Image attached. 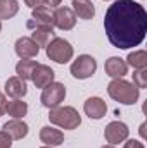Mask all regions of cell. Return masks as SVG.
I'll return each mask as SVG.
<instances>
[{
    "label": "cell",
    "mask_w": 147,
    "mask_h": 148,
    "mask_svg": "<svg viewBox=\"0 0 147 148\" xmlns=\"http://www.w3.org/2000/svg\"><path fill=\"white\" fill-rule=\"evenodd\" d=\"M66 98V86L62 83H50L49 86L43 88L42 91V97H40V102L43 107L47 109H55L59 107Z\"/></svg>",
    "instance_id": "5"
},
{
    "label": "cell",
    "mask_w": 147,
    "mask_h": 148,
    "mask_svg": "<svg viewBox=\"0 0 147 148\" xmlns=\"http://www.w3.org/2000/svg\"><path fill=\"white\" fill-rule=\"evenodd\" d=\"M38 52H40V48L31 38L23 36L16 41V53L21 59H33L38 55Z\"/></svg>",
    "instance_id": "13"
},
{
    "label": "cell",
    "mask_w": 147,
    "mask_h": 148,
    "mask_svg": "<svg viewBox=\"0 0 147 148\" xmlns=\"http://www.w3.org/2000/svg\"><path fill=\"white\" fill-rule=\"evenodd\" d=\"M0 31H2V21H0Z\"/></svg>",
    "instance_id": "32"
},
{
    "label": "cell",
    "mask_w": 147,
    "mask_h": 148,
    "mask_svg": "<svg viewBox=\"0 0 147 148\" xmlns=\"http://www.w3.org/2000/svg\"><path fill=\"white\" fill-rule=\"evenodd\" d=\"M54 77H55L54 71L45 64H37V67L33 69V74H31V81L35 83L37 88H42V90L49 86L50 83H54Z\"/></svg>",
    "instance_id": "10"
},
{
    "label": "cell",
    "mask_w": 147,
    "mask_h": 148,
    "mask_svg": "<svg viewBox=\"0 0 147 148\" xmlns=\"http://www.w3.org/2000/svg\"><path fill=\"white\" fill-rule=\"evenodd\" d=\"M54 38H55L54 26H37V28H33L31 40L38 45V48L40 47H47Z\"/></svg>",
    "instance_id": "17"
},
{
    "label": "cell",
    "mask_w": 147,
    "mask_h": 148,
    "mask_svg": "<svg viewBox=\"0 0 147 148\" xmlns=\"http://www.w3.org/2000/svg\"><path fill=\"white\" fill-rule=\"evenodd\" d=\"M26 93H28V86H26V81H23L21 77L14 76V77H9L5 81V95L7 97H10V98H23Z\"/></svg>",
    "instance_id": "14"
},
{
    "label": "cell",
    "mask_w": 147,
    "mask_h": 148,
    "mask_svg": "<svg viewBox=\"0 0 147 148\" xmlns=\"http://www.w3.org/2000/svg\"><path fill=\"white\" fill-rule=\"evenodd\" d=\"M37 60H31V59H21L16 66V74L17 77H21L23 81H28L31 79V74H33V69L37 67Z\"/></svg>",
    "instance_id": "20"
},
{
    "label": "cell",
    "mask_w": 147,
    "mask_h": 148,
    "mask_svg": "<svg viewBox=\"0 0 147 148\" xmlns=\"http://www.w3.org/2000/svg\"><path fill=\"white\" fill-rule=\"evenodd\" d=\"M104 71L112 79H119L128 73V64L121 57H109L104 64Z\"/></svg>",
    "instance_id": "12"
},
{
    "label": "cell",
    "mask_w": 147,
    "mask_h": 148,
    "mask_svg": "<svg viewBox=\"0 0 147 148\" xmlns=\"http://www.w3.org/2000/svg\"><path fill=\"white\" fill-rule=\"evenodd\" d=\"M24 3L28 7L35 9V7H40V5H47V0H24Z\"/></svg>",
    "instance_id": "25"
},
{
    "label": "cell",
    "mask_w": 147,
    "mask_h": 148,
    "mask_svg": "<svg viewBox=\"0 0 147 148\" xmlns=\"http://www.w3.org/2000/svg\"><path fill=\"white\" fill-rule=\"evenodd\" d=\"M102 148H114V145H106V147H102Z\"/></svg>",
    "instance_id": "30"
},
{
    "label": "cell",
    "mask_w": 147,
    "mask_h": 148,
    "mask_svg": "<svg viewBox=\"0 0 147 148\" xmlns=\"http://www.w3.org/2000/svg\"><path fill=\"white\" fill-rule=\"evenodd\" d=\"M45 50H47V57H49L50 60L57 62V64H66V62H69V60L73 59V53H74L71 43H69L68 40H64V38H57V36L45 47Z\"/></svg>",
    "instance_id": "4"
},
{
    "label": "cell",
    "mask_w": 147,
    "mask_h": 148,
    "mask_svg": "<svg viewBox=\"0 0 147 148\" xmlns=\"http://www.w3.org/2000/svg\"><path fill=\"white\" fill-rule=\"evenodd\" d=\"M5 103H7V100H5V97H3V93L0 91V117L5 114Z\"/></svg>",
    "instance_id": "27"
},
{
    "label": "cell",
    "mask_w": 147,
    "mask_h": 148,
    "mask_svg": "<svg viewBox=\"0 0 147 148\" xmlns=\"http://www.w3.org/2000/svg\"><path fill=\"white\" fill-rule=\"evenodd\" d=\"M61 2L62 0H47V7H57V5H61Z\"/></svg>",
    "instance_id": "28"
},
{
    "label": "cell",
    "mask_w": 147,
    "mask_h": 148,
    "mask_svg": "<svg viewBox=\"0 0 147 148\" xmlns=\"http://www.w3.org/2000/svg\"><path fill=\"white\" fill-rule=\"evenodd\" d=\"M31 21H28V28H37V26H54V10L47 5L35 7L31 12Z\"/></svg>",
    "instance_id": "9"
},
{
    "label": "cell",
    "mask_w": 147,
    "mask_h": 148,
    "mask_svg": "<svg viewBox=\"0 0 147 148\" xmlns=\"http://www.w3.org/2000/svg\"><path fill=\"white\" fill-rule=\"evenodd\" d=\"M76 24V16H74L71 7H57L54 10V26L62 29V31H69L73 29Z\"/></svg>",
    "instance_id": "8"
},
{
    "label": "cell",
    "mask_w": 147,
    "mask_h": 148,
    "mask_svg": "<svg viewBox=\"0 0 147 148\" xmlns=\"http://www.w3.org/2000/svg\"><path fill=\"white\" fill-rule=\"evenodd\" d=\"M128 133H130V129H128V126L125 122L112 121L104 129V138H106V141L109 145H119L128 138Z\"/></svg>",
    "instance_id": "7"
},
{
    "label": "cell",
    "mask_w": 147,
    "mask_h": 148,
    "mask_svg": "<svg viewBox=\"0 0 147 148\" xmlns=\"http://www.w3.org/2000/svg\"><path fill=\"white\" fill-rule=\"evenodd\" d=\"M12 140H23L26 134H28V124L24 122V121H21V119H10V121H7L5 124H3V127H2Z\"/></svg>",
    "instance_id": "15"
},
{
    "label": "cell",
    "mask_w": 147,
    "mask_h": 148,
    "mask_svg": "<svg viewBox=\"0 0 147 148\" xmlns=\"http://www.w3.org/2000/svg\"><path fill=\"white\" fill-rule=\"evenodd\" d=\"M95 71H97V60L88 53L78 55L76 60L71 64V74L76 79H88L90 76L95 74Z\"/></svg>",
    "instance_id": "6"
},
{
    "label": "cell",
    "mask_w": 147,
    "mask_h": 148,
    "mask_svg": "<svg viewBox=\"0 0 147 148\" xmlns=\"http://www.w3.org/2000/svg\"><path fill=\"white\" fill-rule=\"evenodd\" d=\"M139 133H140V136H142V138H146V122H142V124H140Z\"/></svg>",
    "instance_id": "29"
},
{
    "label": "cell",
    "mask_w": 147,
    "mask_h": 148,
    "mask_svg": "<svg viewBox=\"0 0 147 148\" xmlns=\"http://www.w3.org/2000/svg\"><path fill=\"white\" fill-rule=\"evenodd\" d=\"M104 29L112 47L128 50L139 47L147 33V12L133 0H116L104 16Z\"/></svg>",
    "instance_id": "1"
},
{
    "label": "cell",
    "mask_w": 147,
    "mask_h": 148,
    "mask_svg": "<svg viewBox=\"0 0 147 148\" xmlns=\"http://www.w3.org/2000/svg\"><path fill=\"white\" fill-rule=\"evenodd\" d=\"M123 148H144V145H142L139 140H128Z\"/></svg>",
    "instance_id": "26"
},
{
    "label": "cell",
    "mask_w": 147,
    "mask_h": 148,
    "mask_svg": "<svg viewBox=\"0 0 147 148\" xmlns=\"http://www.w3.org/2000/svg\"><path fill=\"white\" fill-rule=\"evenodd\" d=\"M71 5H73L74 16H78L80 19L88 21V19H92L95 16V7H94V3L90 0H73Z\"/></svg>",
    "instance_id": "18"
},
{
    "label": "cell",
    "mask_w": 147,
    "mask_h": 148,
    "mask_svg": "<svg viewBox=\"0 0 147 148\" xmlns=\"http://www.w3.org/2000/svg\"><path fill=\"white\" fill-rule=\"evenodd\" d=\"M5 114H9L12 119H23L28 114V103L21 98H12L5 103Z\"/></svg>",
    "instance_id": "19"
},
{
    "label": "cell",
    "mask_w": 147,
    "mask_h": 148,
    "mask_svg": "<svg viewBox=\"0 0 147 148\" xmlns=\"http://www.w3.org/2000/svg\"><path fill=\"white\" fill-rule=\"evenodd\" d=\"M17 10H19L17 0H0V21L14 17Z\"/></svg>",
    "instance_id": "22"
},
{
    "label": "cell",
    "mask_w": 147,
    "mask_h": 148,
    "mask_svg": "<svg viewBox=\"0 0 147 148\" xmlns=\"http://www.w3.org/2000/svg\"><path fill=\"white\" fill-rule=\"evenodd\" d=\"M42 148H54V147H47V145H45V147H42Z\"/></svg>",
    "instance_id": "31"
},
{
    "label": "cell",
    "mask_w": 147,
    "mask_h": 148,
    "mask_svg": "<svg viewBox=\"0 0 147 148\" xmlns=\"http://www.w3.org/2000/svg\"><path fill=\"white\" fill-rule=\"evenodd\" d=\"M126 64L132 66L133 69H146L147 67V52L146 50H135V52H130L128 57H126Z\"/></svg>",
    "instance_id": "21"
},
{
    "label": "cell",
    "mask_w": 147,
    "mask_h": 148,
    "mask_svg": "<svg viewBox=\"0 0 147 148\" xmlns=\"http://www.w3.org/2000/svg\"><path fill=\"white\" fill-rule=\"evenodd\" d=\"M133 84L139 90L147 88V67L146 69H135V73H133Z\"/></svg>",
    "instance_id": "23"
},
{
    "label": "cell",
    "mask_w": 147,
    "mask_h": 148,
    "mask_svg": "<svg viewBox=\"0 0 147 148\" xmlns=\"http://www.w3.org/2000/svg\"><path fill=\"white\" fill-rule=\"evenodd\" d=\"M40 140L47 147H59V145L64 143V133L59 131V129H55V127L43 126L40 129Z\"/></svg>",
    "instance_id": "16"
},
{
    "label": "cell",
    "mask_w": 147,
    "mask_h": 148,
    "mask_svg": "<svg viewBox=\"0 0 147 148\" xmlns=\"http://www.w3.org/2000/svg\"><path fill=\"white\" fill-rule=\"evenodd\" d=\"M107 93L114 102H119L123 105H133L139 100L140 90L133 83L125 81L123 77H119V79H112L107 84Z\"/></svg>",
    "instance_id": "2"
},
{
    "label": "cell",
    "mask_w": 147,
    "mask_h": 148,
    "mask_svg": "<svg viewBox=\"0 0 147 148\" xmlns=\"http://www.w3.org/2000/svg\"><path fill=\"white\" fill-rule=\"evenodd\" d=\"M83 110H85V114H87L90 119L99 121V119H102V117L106 115V112H107V105H106V102H104L102 98H99V97H92V98H88V100L85 102Z\"/></svg>",
    "instance_id": "11"
},
{
    "label": "cell",
    "mask_w": 147,
    "mask_h": 148,
    "mask_svg": "<svg viewBox=\"0 0 147 148\" xmlns=\"http://www.w3.org/2000/svg\"><path fill=\"white\" fill-rule=\"evenodd\" d=\"M49 121L62 129H76L81 124V117L74 107H55L49 112Z\"/></svg>",
    "instance_id": "3"
},
{
    "label": "cell",
    "mask_w": 147,
    "mask_h": 148,
    "mask_svg": "<svg viewBox=\"0 0 147 148\" xmlns=\"http://www.w3.org/2000/svg\"><path fill=\"white\" fill-rule=\"evenodd\" d=\"M10 145H12V138L5 131H0V148H10Z\"/></svg>",
    "instance_id": "24"
}]
</instances>
